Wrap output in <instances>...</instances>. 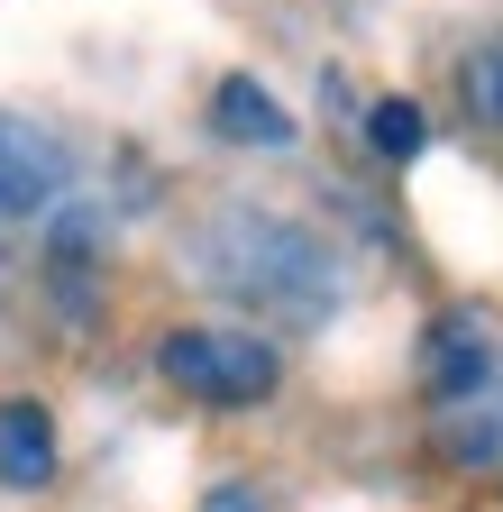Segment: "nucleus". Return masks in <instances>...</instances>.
I'll list each match as a JSON object with an SVG mask.
<instances>
[{"mask_svg":"<svg viewBox=\"0 0 503 512\" xmlns=\"http://www.w3.org/2000/svg\"><path fill=\"white\" fill-rule=\"evenodd\" d=\"M202 266L238 302H257L275 320H302V330H311V320H330V302H339L330 247L311 238V229H293V220H275V211H220L202 229Z\"/></svg>","mask_w":503,"mask_h":512,"instance_id":"f257e3e1","label":"nucleus"},{"mask_svg":"<svg viewBox=\"0 0 503 512\" xmlns=\"http://www.w3.org/2000/svg\"><path fill=\"white\" fill-rule=\"evenodd\" d=\"M165 384H183L193 403H220V412H247L284 384V357L257 339V330H174L156 348Z\"/></svg>","mask_w":503,"mask_h":512,"instance_id":"f03ea898","label":"nucleus"},{"mask_svg":"<svg viewBox=\"0 0 503 512\" xmlns=\"http://www.w3.org/2000/svg\"><path fill=\"white\" fill-rule=\"evenodd\" d=\"M65 183H74L65 138L37 128V119H19V110H0V211H10V220H37V211L65 202Z\"/></svg>","mask_w":503,"mask_h":512,"instance_id":"7ed1b4c3","label":"nucleus"},{"mask_svg":"<svg viewBox=\"0 0 503 512\" xmlns=\"http://www.w3.org/2000/svg\"><path fill=\"white\" fill-rule=\"evenodd\" d=\"M211 128H220V138H238V147H293V110H284L257 74H229V83L211 92Z\"/></svg>","mask_w":503,"mask_h":512,"instance_id":"20e7f679","label":"nucleus"},{"mask_svg":"<svg viewBox=\"0 0 503 512\" xmlns=\"http://www.w3.org/2000/svg\"><path fill=\"white\" fill-rule=\"evenodd\" d=\"M0 485H19V494H37V485H55V421H46V403H0Z\"/></svg>","mask_w":503,"mask_h":512,"instance_id":"39448f33","label":"nucleus"},{"mask_svg":"<svg viewBox=\"0 0 503 512\" xmlns=\"http://www.w3.org/2000/svg\"><path fill=\"white\" fill-rule=\"evenodd\" d=\"M485 339H476V320H439V339H430V394L439 403H476V384H485Z\"/></svg>","mask_w":503,"mask_h":512,"instance_id":"423d86ee","label":"nucleus"},{"mask_svg":"<svg viewBox=\"0 0 503 512\" xmlns=\"http://www.w3.org/2000/svg\"><path fill=\"white\" fill-rule=\"evenodd\" d=\"M366 138H375V156H394V165H412L430 128H421V110H412V101H375V110H366Z\"/></svg>","mask_w":503,"mask_h":512,"instance_id":"0eeeda50","label":"nucleus"},{"mask_svg":"<svg viewBox=\"0 0 503 512\" xmlns=\"http://www.w3.org/2000/svg\"><path fill=\"white\" fill-rule=\"evenodd\" d=\"M467 101H476V119L503 128V46H485V55L467 64Z\"/></svg>","mask_w":503,"mask_h":512,"instance_id":"6e6552de","label":"nucleus"},{"mask_svg":"<svg viewBox=\"0 0 503 512\" xmlns=\"http://www.w3.org/2000/svg\"><path fill=\"white\" fill-rule=\"evenodd\" d=\"M202 512H266V503L247 494V485H211V494H202Z\"/></svg>","mask_w":503,"mask_h":512,"instance_id":"1a4fd4ad","label":"nucleus"}]
</instances>
